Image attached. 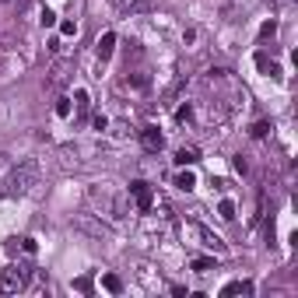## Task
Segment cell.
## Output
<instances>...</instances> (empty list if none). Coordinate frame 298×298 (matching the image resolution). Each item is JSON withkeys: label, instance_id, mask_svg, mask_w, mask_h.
I'll return each mask as SVG.
<instances>
[{"label": "cell", "instance_id": "ac0fdd59", "mask_svg": "<svg viewBox=\"0 0 298 298\" xmlns=\"http://www.w3.org/2000/svg\"><path fill=\"white\" fill-rule=\"evenodd\" d=\"M39 21H42V28H53V25H56V14H53V11L46 7V11L39 14Z\"/></svg>", "mask_w": 298, "mask_h": 298}, {"label": "cell", "instance_id": "d4e9b609", "mask_svg": "<svg viewBox=\"0 0 298 298\" xmlns=\"http://www.w3.org/2000/svg\"><path fill=\"white\" fill-rule=\"evenodd\" d=\"M235 172H242V175H246V172H249V165H246V158H242V154H239V158H235Z\"/></svg>", "mask_w": 298, "mask_h": 298}, {"label": "cell", "instance_id": "603a6c76", "mask_svg": "<svg viewBox=\"0 0 298 298\" xmlns=\"http://www.w3.org/2000/svg\"><path fill=\"white\" fill-rule=\"evenodd\" d=\"M74 288H77V291H91L95 284H91V277H77V281H74Z\"/></svg>", "mask_w": 298, "mask_h": 298}, {"label": "cell", "instance_id": "9c48e42d", "mask_svg": "<svg viewBox=\"0 0 298 298\" xmlns=\"http://www.w3.org/2000/svg\"><path fill=\"white\" fill-rule=\"evenodd\" d=\"M197 158H200V151H197V148H179V151H175V165H179V168L193 165Z\"/></svg>", "mask_w": 298, "mask_h": 298}, {"label": "cell", "instance_id": "44dd1931", "mask_svg": "<svg viewBox=\"0 0 298 298\" xmlns=\"http://www.w3.org/2000/svg\"><path fill=\"white\" fill-rule=\"evenodd\" d=\"M249 134H253V137H267V134H270V123H253Z\"/></svg>", "mask_w": 298, "mask_h": 298}, {"label": "cell", "instance_id": "5b68a950", "mask_svg": "<svg viewBox=\"0 0 298 298\" xmlns=\"http://www.w3.org/2000/svg\"><path fill=\"white\" fill-rule=\"evenodd\" d=\"M123 18H134V14H148L151 11V0H109Z\"/></svg>", "mask_w": 298, "mask_h": 298}, {"label": "cell", "instance_id": "6da1fadb", "mask_svg": "<svg viewBox=\"0 0 298 298\" xmlns=\"http://www.w3.org/2000/svg\"><path fill=\"white\" fill-rule=\"evenodd\" d=\"M35 179H39V161H21V165L7 175L4 197H25V193L35 186Z\"/></svg>", "mask_w": 298, "mask_h": 298}, {"label": "cell", "instance_id": "ffe728a7", "mask_svg": "<svg viewBox=\"0 0 298 298\" xmlns=\"http://www.w3.org/2000/svg\"><path fill=\"white\" fill-rule=\"evenodd\" d=\"M175 120H179V123L193 120V109H190V105H179V109H175Z\"/></svg>", "mask_w": 298, "mask_h": 298}, {"label": "cell", "instance_id": "e0dca14e", "mask_svg": "<svg viewBox=\"0 0 298 298\" xmlns=\"http://www.w3.org/2000/svg\"><path fill=\"white\" fill-rule=\"evenodd\" d=\"M56 116H60V120L71 116V98H56Z\"/></svg>", "mask_w": 298, "mask_h": 298}, {"label": "cell", "instance_id": "d6986e66", "mask_svg": "<svg viewBox=\"0 0 298 298\" xmlns=\"http://www.w3.org/2000/svg\"><path fill=\"white\" fill-rule=\"evenodd\" d=\"M274 32H277V21H263V28H260V39H274Z\"/></svg>", "mask_w": 298, "mask_h": 298}, {"label": "cell", "instance_id": "4316f807", "mask_svg": "<svg viewBox=\"0 0 298 298\" xmlns=\"http://www.w3.org/2000/svg\"><path fill=\"white\" fill-rule=\"evenodd\" d=\"M4 161H7V154H0V165H4Z\"/></svg>", "mask_w": 298, "mask_h": 298}, {"label": "cell", "instance_id": "277c9868", "mask_svg": "<svg viewBox=\"0 0 298 298\" xmlns=\"http://www.w3.org/2000/svg\"><path fill=\"white\" fill-rule=\"evenodd\" d=\"M130 197L137 200L141 211H151V204H154V193H151V186L144 179H134V183H130Z\"/></svg>", "mask_w": 298, "mask_h": 298}, {"label": "cell", "instance_id": "4fadbf2b", "mask_svg": "<svg viewBox=\"0 0 298 298\" xmlns=\"http://www.w3.org/2000/svg\"><path fill=\"white\" fill-rule=\"evenodd\" d=\"M74 102H77V112H81V116H88L91 98H88V91H84V88H77V91H74Z\"/></svg>", "mask_w": 298, "mask_h": 298}, {"label": "cell", "instance_id": "8fae6325", "mask_svg": "<svg viewBox=\"0 0 298 298\" xmlns=\"http://www.w3.org/2000/svg\"><path fill=\"white\" fill-rule=\"evenodd\" d=\"M256 67H260V71H263L267 77H277V74H281V71H277V64H274L267 53H256Z\"/></svg>", "mask_w": 298, "mask_h": 298}, {"label": "cell", "instance_id": "8992f818", "mask_svg": "<svg viewBox=\"0 0 298 298\" xmlns=\"http://www.w3.org/2000/svg\"><path fill=\"white\" fill-rule=\"evenodd\" d=\"M74 228L77 231H88V235H95V239H109V224H102V221H95V218H74Z\"/></svg>", "mask_w": 298, "mask_h": 298}, {"label": "cell", "instance_id": "5bb4252c", "mask_svg": "<svg viewBox=\"0 0 298 298\" xmlns=\"http://www.w3.org/2000/svg\"><path fill=\"white\" fill-rule=\"evenodd\" d=\"M193 270H197V274L214 270V256H197V260H193Z\"/></svg>", "mask_w": 298, "mask_h": 298}, {"label": "cell", "instance_id": "2e32d148", "mask_svg": "<svg viewBox=\"0 0 298 298\" xmlns=\"http://www.w3.org/2000/svg\"><path fill=\"white\" fill-rule=\"evenodd\" d=\"M218 214H221L224 221H231V218H235V204H231V200H221V207H218Z\"/></svg>", "mask_w": 298, "mask_h": 298}, {"label": "cell", "instance_id": "9a60e30c", "mask_svg": "<svg viewBox=\"0 0 298 298\" xmlns=\"http://www.w3.org/2000/svg\"><path fill=\"white\" fill-rule=\"evenodd\" d=\"M102 288H105V291H112V295H116V291H123V281H120V277H116V274H105V277H102Z\"/></svg>", "mask_w": 298, "mask_h": 298}, {"label": "cell", "instance_id": "3957f363", "mask_svg": "<svg viewBox=\"0 0 298 298\" xmlns=\"http://www.w3.org/2000/svg\"><path fill=\"white\" fill-rule=\"evenodd\" d=\"M186 235H193V239H200V246H207V249H214V256H224L228 253V246H224L218 235H211L204 224H197V221H190V224H183V239Z\"/></svg>", "mask_w": 298, "mask_h": 298}, {"label": "cell", "instance_id": "7402d4cb", "mask_svg": "<svg viewBox=\"0 0 298 298\" xmlns=\"http://www.w3.org/2000/svg\"><path fill=\"white\" fill-rule=\"evenodd\" d=\"M60 32H64L67 39H74V35H77V21H64V25H60Z\"/></svg>", "mask_w": 298, "mask_h": 298}, {"label": "cell", "instance_id": "7c38bea8", "mask_svg": "<svg viewBox=\"0 0 298 298\" xmlns=\"http://www.w3.org/2000/svg\"><path fill=\"white\" fill-rule=\"evenodd\" d=\"M175 186H179V190H186V193H190V190H193V186H197V175H193V172H179V175H175Z\"/></svg>", "mask_w": 298, "mask_h": 298}, {"label": "cell", "instance_id": "484cf974", "mask_svg": "<svg viewBox=\"0 0 298 298\" xmlns=\"http://www.w3.org/2000/svg\"><path fill=\"white\" fill-rule=\"evenodd\" d=\"M21 249L32 256V253H35V239H21Z\"/></svg>", "mask_w": 298, "mask_h": 298}, {"label": "cell", "instance_id": "52a82bcc", "mask_svg": "<svg viewBox=\"0 0 298 298\" xmlns=\"http://www.w3.org/2000/svg\"><path fill=\"white\" fill-rule=\"evenodd\" d=\"M141 144H144L148 151H161L165 137L158 134V127H144V130H141Z\"/></svg>", "mask_w": 298, "mask_h": 298}, {"label": "cell", "instance_id": "cb8c5ba5", "mask_svg": "<svg viewBox=\"0 0 298 298\" xmlns=\"http://www.w3.org/2000/svg\"><path fill=\"white\" fill-rule=\"evenodd\" d=\"M91 127L102 134V130H109V120H105V116H95V120H91Z\"/></svg>", "mask_w": 298, "mask_h": 298}, {"label": "cell", "instance_id": "ba28073f", "mask_svg": "<svg viewBox=\"0 0 298 298\" xmlns=\"http://www.w3.org/2000/svg\"><path fill=\"white\" fill-rule=\"evenodd\" d=\"M112 49H116V32H105V35L98 39V60H109Z\"/></svg>", "mask_w": 298, "mask_h": 298}, {"label": "cell", "instance_id": "7a4b0ae2", "mask_svg": "<svg viewBox=\"0 0 298 298\" xmlns=\"http://www.w3.org/2000/svg\"><path fill=\"white\" fill-rule=\"evenodd\" d=\"M28 277H32L28 267H4V270H0V291H4V295H18V291L28 284Z\"/></svg>", "mask_w": 298, "mask_h": 298}, {"label": "cell", "instance_id": "30bf717a", "mask_svg": "<svg viewBox=\"0 0 298 298\" xmlns=\"http://www.w3.org/2000/svg\"><path fill=\"white\" fill-rule=\"evenodd\" d=\"M221 295H253V284L249 281H231V284H224Z\"/></svg>", "mask_w": 298, "mask_h": 298}]
</instances>
